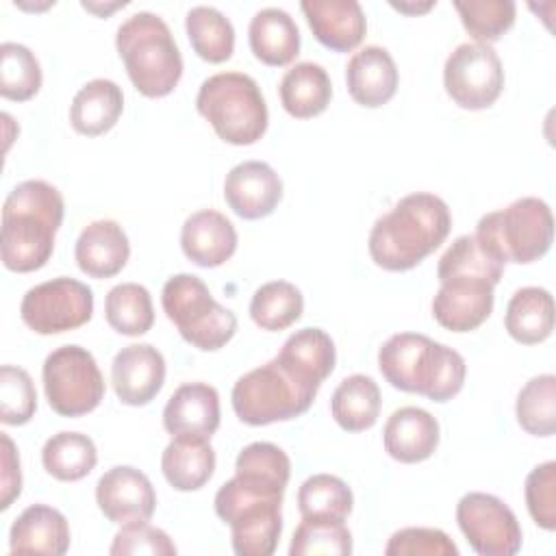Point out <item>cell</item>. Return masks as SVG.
I'll use <instances>...</instances> for the list:
<instances>
[{
    "label": "cell",
    "instance_id": "14",
    "mask_svg": "<svg viewBox=\"0 0 556 556\" xmlns=\"http://www.w3.org/2000/svg\"><path fill=\"white\" fill-rule=\"evenodd\" d=\"M96 502L109 521L126 526L150 521L156 508V493L143 471L130 465H115L100 476Z\"/></svg>",
    "mask_w": 556,
    "mask_h": 556
},
{
    "label": "cell",
    "instance_id": "21",
    "mask_svg": "<svg viewBox=\"0 0 556 556\" xmlns=\"http://www.w3.org/2000/svg\"><path fill=\"white\" fill-rule=\"evenodd\" d=\"M439 421L426 408L402 406L391 413L382 430L384 452L400 463H421L439 447Z\"/></svg>",
    "mask_w": 556,
    "mask_h": 556
},
{
    "label": "cell",
    "instance_id": "19",
    "mask_svg": "<svg viewBox=\"0 0 556 556\" xmlns=\"http://www.w3.org/2000/svg\"><path fill=\"white\" fill-rule=\"evenodd\" d=\"M345 83L356 104L376 109L387 104L395 96L400 74L387 48L365 46L348 61Z\"/></svg>",
    "mask_w": 556,
    "mask_h": 556
},
{
    "label": "cell",
    "instance_id": "41",
    "mask_svg": "<svg viewBox=\"0 0 556 556\" xmlns=\"http://www.w3.org/2000/svg\"><path fill=\"white\" fill-rule=\"evenodd\" d=\"M348 556L352 554V532L343 521L306 519L295 528L289 556Z\"/></svg>",
    "mask_w": 556,
    "mask_h": 556
},
{
    "label": "cell",
    "instance_id": "10",
    "mask_svg": "<svg viewBox=\"0 0 556 556\" xmlns=\"http://www.w3.org/2000/svg\"><path fill=\"white\" fill-rule=\"evenodd\" d=\"M43 391L54 413L80 417L98 408L104 397V378L87 348L61 345L43 361Z\"/></svg>",
    "mask_w": 556,
    "mask_h": 556
},
{
    "label": "cell",
    "instance_id": "29",
    "mask_svg": "<svg viewBox=\"0 0 556 556\" xmlns=\"http://www.w3.org/2000/svg\"><path fill=\"white\" fill-rule=\"evenodd\" d=\"M278 93L285 111L291 117L308 119L324 113L330 104L332 83L319 63L302 61L285 72Z\"/></svg>",
    "mask_w": 556,
    "mask_h": 556
},
{
    "label": "cell",
    "instance_id": "45",
    "mask_svg": "<svg viewBox=\"0 0 556 556\" xmlns=\"http://www.w3.org/2000/svg\"><path fill=\"white\" fill-rule=\"evenodd\" d=\"M111 556H176V545L169 534L161 528L150 526L148 521H135L122 526L111 543Z\"/></svg>",
    "mask_w": 556,
    "mask_h": 556
},
{
    "label": "cell",
    "instance_id": "13",
    "mask_svg": "<svg viewBox=\"0 0 556 556\" xmlns=\"http://www.w3.org/2000/svg\"><path fill=\"white\" fill-rule=\"evenodd\" d=\"M456 521L480 556H513L521 549L523 534L515 513L491 493H465L456 504Z\"/></svg>",
    "mask_w": 556,
    "mask_h": 556
},
{
    "label": "cell",
    "instance_id": "27",
    "mask_svg": "<svg viewBox=\"0 0 556 556\" xmlns=\"http://www.w3.org/2000/svg\"><path fill=\"white\" fill-rule=\"evenodd\" d=\"M276 358L298 378L321 387L332 374L337 350L330 334L321 328H302L289 334Z\"/></svg>",
    "mask_w": 556,
    "mask_h": 556
},
{
    "label": "cell",
    "instance_id": "28",
    "mask_svg": "<svg viewBox=\"0 0 556 556\" xmlns=\"http://www.w3.org/2000/svg\"><path fill=\"white\" fill-rule=\"evenodd\" d=\"M215 450L206 439L172 437L161 456V469L165 480L176 491L202 489L215 471Z\"/></svg>",
    "mask_w": 556,
    "mask_h": 556
},
{
    "label": "cell",
    "instance_id": "30",
    "mask_svg": "<svg viewBox=\"0 0 556 556\" xmlns=\"http://www.w3.org/2000/svg\"><path fill=\"white\" fill-rule=\"evenodd\" d=\"M506 332L523 343L545 341L554 330V298L543 287H521L513 293L504 315Z\"/></svg>",
    "mask_w": 556,
    "mask_h": 556
},
{
    "label": "cell",
    "instance_id": "25",
    "mask_svg": "<svg viewBox=\"0 0 556 556\" xmlns=\"http://www.w3.org/2000/svg\"><path fill=\"white\" fill-rule=\"evenodd\" d=\"M248 39L254 56L271 67L289 65L300 52V28L278 7H265L254 13L248 26Z\"/></svg>",
    "mask_w": 556,
    "mask_h": 556
},
{
    "label": "cell",
    "instance_id": "11",
    "mask_svg": "<svg viewBox=\"0 0 556 556\" xmlns=\"http://www.w3.org/2000/svg\"><path fill=\"white\" fill-rule=\"evenodd\" d=\"M22 321L37 334H59L87 324L93 315V291L67 276L30 287L20 304Z\"/></svg>",
    "mask_w": 556,
    "mask_h": 556
},
{
    "label": "cell",
    "instance_id": "9",
    "mask_svg": "<svg viewBox=\"0 0 556 556\" xmlns=\"http://www.w3.org/2000/svg\"><path fill=\"white\" fill-rule=\"evenodd\" d=\"M282 495L250 489L239 478L226 480L215 493V513L230 526L239 556H271L282 532Z\"/></svg>",
    "mask_w": 556,
    "mask_h": 556
},
{
    "label": "cell",
    "instance_id": "31",
    "mask_svg": "<svg viewBox=\"0 0 556 556\" xmlns=\"http://www.w3.org/2000/svg\"><path fill=\"white\" fill-rule=\"evenodd\" d=\"M291 476V460L282 447L269 441L245 445L235 460V478L254 491L267 495H285Z\"/></svg>",
    "mask_w": 556,
    "mask_h": 556
},
{
    "label": "cell",
    "instance_id": "26",
    "mask_svg": "<svg viewBox=\"0 0 556 556\" xmlns=\"http://www.w3.org/2000/svg\"><path fill=\"white\" fill-rule=\"evenodd\" d=\"M122 111V87L109 78H93L76 91L70 104V124L80 135L98 137L117 124Z\"/></svg>",
    "mask_w": 556,
    "mask_h": 556
},
{
    "label": "cell",
    "instance_id": "46",
    "mask_svg": "<svg viewBox=\"0 0 556 556\" xmlns=\"http://www.w3.org/2000/svg\"><path fill=\"white\" fill-rule=\"evenodd\" d=\"M387 556H458L456 543L439 528H402L391 534Z\"/></svg>",
    "mask_w": 556,
    "mask_h": 556
},
{
    "label": "cell",
    "instance_id": "18",
    "mask_svg": "<svg viewBox=\"0 0 556 556\" xmlns=\"http://www.w3.org/2000/svg\"><path fill=\"white\" fill-rule=\"evenodd\" d=\"M163 426L172 437L211 439L219 428V393L206 382H185L163 408Z\"/></svg>",
    "mask_w": 556,
    "mask_h": 556
},
{
    "label": "cell",
    "instance_id": "20",
    "mask_svg": "<svg viewBox=\"0 0 556 556\" xmlns=\"http://www.w3.org/2000/svg\"><path fill=\"white\" fill-rule=\"evenodd\" d=\"M300 9L315 39L334 52H350L365 37L367 20L356 0H304Z\"/></svg>",
    "mask_w": 556,
    "mask_h": 556
},
{
    "label": "cell",
    "instance_id": "33",
    "mask_svg": "<svg viewBox=\"0 0 556 556\" xmlns=\"http://www.w3.org/2000/svg\"><path fill=\"white\" fill-rule=\"evenodd\" d=\"M185 30L193 52L208 63H224L235 52V28L215 7H191L185 17Z\"/></svg>",
    "mask_w": 556,
    "mask_h": 556
},
{
    "label": "cell",
    "instance_id": "7",
    "mask_svg": "<svg viewBox=\"0 0 556 556\" xmlns=\"http://www.w3.org/2000/svg\"><path fill=\"white\" fill-rule=\"evenodd\" d=\"M319 387L298 378L276 356L243 374L230 393L235 415L248 426L289 421L306 413Z\"/></svg>",
    "mask_w": 556,
    "mask_h": 556
},
{
    "label": "cell",
    "instance_id": "4",
    "mask_svg": "<svg viewBox=\"0 0 556 556\" xmlns=\"http://www.w3.org/2000/svg\"><path fill=\"white\" fill-rule=\"evenodd\" d=\"M115 48L139 93L163 98L176 89L182 76V54L161 15L137 11L126 17L117 28Z\"/></svg>",
    "mask_w": 556,
    "mask_h": 556
},
{
    "label": "cell",
    "instance_id": "12",
    "mask_svg": "<svg viewBox=\"0 0 556 556\" xmlns=\"http://www.w3.org/2000/svg\"><path fill=\"white\" fill-rule=\"evenodd\" d=\"M443 85L460 109H489L504 89V67L493 46L480 41L456 46L445 59Z\"/></svg>",
    "mask_w": 556,
    "mask_h": 556
},
{
    "label": "cell",
    "instance_id": "15",
    "mask_svg": "<svg viewBox=\"0 0 556 556\" xmlns=\"http://www.w3.org/2000/svg\"><path fill=\"white\" fill-rule=\"evenodd\" d=\"M493 282L482 278H445L432 298V317L452 332L476 330L493 311Z\"/></svg>",
    "mask_w": 556,
    "mask_h": 556
},
{
    "label": "cell",
    "instance_id": "17",
    "mask_svg": "<svg viewBox=\"0 0 556 556\" xmlns=\"http://www.w3.org/2000/svg\"><path fill=\"white\" fill-rule=\"evenodd\" d=\"M224 200L241 219H261L282 200V180L265 161H243L224 180Z\"/></svg>",
    "mask_w": 556,
    "mask_h": 556
},
{
    "label": "cell",
    "instance_id": "34",
    "mask_svg": "<svg viewBox=\"0 0 556 556\" xmlns=\"http://www.w3.org/2000/svg\"><path fill=\"white\" fill-rule=\"evenodd\" d=\"M41 463L52 478L61 482H76L91 473L98 463V450L87 434L63 430L43 443Z\"/></svg>",
    "mask_w": 556,
    "mask_h": 556
},
{
    "label": "cell",
    "instance_id": "44",
    "mask_svg": "<svg viewBox=\"0 0 556 556\" xmlns=\"http://www.w3.org/2000/svg\"><path fill=\"white\" fill-rule=\"evenodd\" d=\"M526 506L534 523L543 530L556 528V463L545 460L536 465L523 486Z\"/></svg>",
    "mask_w": 556,
    "mask_h": 556
},
{
    "label": "cell",
    "instance_id": "36",
    "mask_svg": "<svg viewBox=\"0 0 556 556\" xmlns=\"http://www.w3.org/2000/svg\"><path fill=\"white\" fill-rule=\"evenodd\" d=\"M304 298L302 291L287 280H271L261 285L250 302L252 321L269 332L289 328L302 317Z\"/></svg>",
    "mask_w": 556,
    "mask_h": 556
},
{
    "label": "cell",
    "instance_id": "24",
    "mask_svg": "<svg viewBox=\"0 0 556 556\" xmlns=\"http://www.w3.org/2000/svg\"><path fill=\"white\" fill-rule=\"evenodd\" d=\"M74 256L83 274L91 278H111L128 263L130 241L117 222L96 219L80 230Z\"/></svg>",
    "mask_w": 556,
    "mask_h": 556
},
{
    "label": "cell",
    "instance_id": "38",
    "mask_svg": "<svg viewBox=\"0 0 556 556\" xmlns=\"http://www.w3.org/2000/svg\"><path fill=\"white\" fill-rule=\"evenodd\" d=\"M519 426L532 437H552L556 430V376L541 374L530 378L515 404Z\"/></svg>",
    "mask_w": 556,
    "mask_h": 556
},
{
    "label": "cell",
    "instance_id": "8",
    "mask_svg": "<svg viewBox=\"0 0 556 556\" xmlns=\"http://www.w3.org/2000/svg\"><path fill=\"white\" fill-rule=\"evenodd\" d=\"M161 304L180 337L198 350L215 352L237 332L235 313L222 306L195 274L167 278L161 291Z\"/></svg>",
    "mask_w": 556,
    "mask_h": 556
},
{
    "label": "cell",
    "instance_id": "22",
    "mask_svg": "<svg viewBox=\"0 0 556 556\" xmlns=\"http://www.w3.org/2000/svg\"><path fill=\"white\" fill-rule=\"evenodd\" d=\"M180 248L191 263L200 267H219L237 250V230L224 213L202 208L185 219Z\"/></svg>",
    "mask_w": 556,
    "mask_h": 556
},
{
    "label": "cell",
    "instance_id": "16",
    "mask_svg": "<svg viewBox=\"0 0 556 556\" xmlns=\"http://www.w3.org/2000/svg\"><path fill=\"white\" fill-rule=\"evenodd\" d=\"M111 382L122 404L146 406L163 389L165 358L150 343H130L115 354Z\"/></svg>",
    "mask_w": 556,
    "mask_h": 556
},
{
    "label": "cell",
    "instance_id": "43",
    "mask_svg": "<svg viewBox=\"0 0 556 556\" xmlns=\"http://www.w3.org/2000/svg\"><path fill=\"white\" fill-rule=\"evenodd\" d=\"M37 410V391L26 369L2 365L0 369V421L9 426L28 424Z\"/></svg>",
    "mask_w": 556,
    "mask_h": 556
},
{
    "label": "cell",
    "instance_id": "1",
    "mask_svg": "<svg viewBox=\"0 0 556 556\" xmlns=\"http://www.w3.org/2000/svg\"><path fill=\"white\" fill-rule=\"evenodd\" d=\"M452 213L445 200L428 191L400 198L380 215L367 239L371 261L387 271H406L432 254L450 235Z\"/></svg>",
    "mask_w": 556,
    "mask_h": 556
},
{
    "label": "cell",
    "instance_id": "35",
    "mask_svg": "<svg viewBox=\"0 0 556 556\" xmlns=\"http://www.w3.org/2000/svg\"><path fill=\"white\" fill-rule=\"evenodd\" d=\"M104 315L109 326L119 334H146L154 324L152 295L139 282L115 285L104 298Z\"/></svg>",
    "mask_w": 556,
    "mask_h": 556
},
{
    "label": "cell",
    "instance_id": "47",
    "mask_svg": "<svg viewBox=\"0 0 556 556\" xmlns=\"http://www.w3.org/2000/svg\"><path fill=\"white\" fill-rule=\"evenodd\" d=\"M2 441V473H0V508L7 510L13 500L22 493V471L17 447L7 432H0Z\"/></svg>",
    "mask_w": 556,
    "mask_h": 556
},
{
    "label": "cell",
    "instance_id": "2",
    "mask_svg": "<svg viewBox=\"0 0 556 556\" xmlns=\"http://www.w3.org/2000/svg\"><path fill=\"white\" fill-rule=\"evenodd\" d=\"M63 213L65 202L54 185L33 178L13 187L2 206V265L17 274L41 269L54 252Z\"/></svg>",
    "mask_w": 556,
    "mask_h": 556
},
{
    "label": "cell",
    "instance_id": "48",
    "mask_svg": "<svg viewBox=\"0 0 556 556\" xmlns=\"http://www.w3.org/2000/svg\"><path fill=\"white\" fill-rule=\"evenodd\" d=\"M432 4H434V2H426V4H421V7H419V4L415 7V4H397V2H391V7L397 9V11H402V13H421V11H428Z\"/></svg>",
    "mask_w": 556,
    "mask_h": 556
},
{
    "label": "cell",
    "instance_id": "6",
    "mask_svg": "<svg viewBox=\"0 0 556 556\" xmlns=\"http://www.w3.org/2000/svg\"><path fill=\"white\" fill-rule=\"evenodd\" d=\"M478 243L500 263H534L554 241V217L545 200L526 195L478 219Z\"/></svg>",
    "mask_w": 556,
    "mask_h": 556
},
{
    "label": "cell",
    "instance_id": "23",
    "mask_svg": "<svg viewBox=\"0 0 556 556\" xmlns=\"http://www.w3.org/2000/svg\"><path fill=\"white\" fill-rule=\"evenodd\" d=\"M11 554L63 556L70 549V523L65 515L48 504L24 508L9 530Z\"/></svg>",
    "mask_w": 556,
    "mask_h": 556
},
{
    "label": "cell",
    "instance_id": "40",
    "mask_svg": "<svg viewBox=\"0 0 556 556\" xmlns=\"http://www.w3.org/2000/svg\"><path fill=\"white\" fill-rule=\"evenodd\" d=\"M41 65L35 52L17 41L0 46V96L7 100H30L41 87Z\"/></svg>",
    "mask_w": 556,
    "mask_h": 556
},
{
    "label": "cell",
    "instance_id": "42",
    "mask_svg": "<svg viewBox=\"0 0 556 556\" xmlns=\"http://www.w3.org/2000/svg\"><path fill=\"white\" fill-rule=\"evenodd\" d=\"M465 30L480 43L497 41L513 24L517 4L513 0H456Z\"/></svg>",
    "mask_w": 556,
    "mask_h": 556
},
{
    "label": "cell",
    "instance_id": "32",
    "mask_svg": "<svg viewBox=\"0 0 556 556\" xmlns=\"http://www.w3.org/2000/svg\"><path fill=\"white\" fill-rule=\"evenodd\" d=\"M380 389L371 376L352 374L339 382L330 400L334 421L348 432L369 430L380 415Z\"/></svg>",
    "mask_w": 556,
    "mask_h": 556
},
{
    "label": "cell",
    "instance_id": "37",
    "mask_svg": "<svg viewBox=\"0 0 556 556\" xmlns=\"http://www.w3.org/2000/svg\"><path fill=\"white\" fill-rule=\"evenodd\" d=\"M352 506V489L332 473H315L298 489V510L306 519L345 521Z\"/></svg>",
    "mask_w": 556,
    "mask_h": 556
},
{
    "label": "cell",
    "instance_id": "3",
    "mask_svg": "<svg viewBox=\"0 0 556 556\" xmlns=\"http://www.w3.org/2000/svg\"><path fill=\"white\" fill-rule=\"evenodd\" d=\"M378 369L400 391L432 402L452 400L465 384V358L450 345L419 332H397L378 350Z\"/></svg>",
    "mask_w": 556,
    "mask_h": 556
},
{
    "label": "cell",
    "instance_id": "39",
    "mask_svg": "<svg viewBox=\"0 0 556 556\" xmlns=\"http://www.w3.org/2000/svg\"><path fill=\"white\" fill-rule=\"evenodd\" d=\"M504 274V263L493 258L476 239V235L456 237L450 248L441 254L437 265L439 282L452 276H469L482 278L493 285L500 282Z\"/></svg>",
    "mask_w": 556,
    "mask_h": 556
},
{
    "label": "cell",
    "instance_id": "5",
    "mask_svg": "<svg viewBox=\"0 0 556 556\" xmlns=\"http://www.w3.org/2000/svg\"><path fill=\"white\" fill-rule=\"evenodd\" d=\"M195 109L213 126L215 135L232 146L256 143L269 124L263 91L243 72H219L202 80Z\"/></svg>",
    "mask_w": 556,
    "mask_h": 556
}]
</instances>
